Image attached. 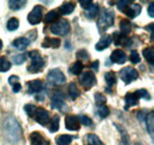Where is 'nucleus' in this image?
Listing matches in <instances>:
<instances>
[{
  "mask_svg": "<svg viewBox=\"0 0 154 145\" xmlns=\"http://www.w3.org/2000/svg\"><path fill=\"white\" fill-rule=\"evenodd\" d=\"M95 101H96L97 106H103V105H106L107 99H106V96H104L103 94L96 93V94H95Z\"/></svg>",
  "mask_w": 154,
  "mask_h": 145,
  "instance_id": "obj_38",
  "label": "nucleus"
},
{
  "mask_svg": "<svg viewBox=\"0 0 154 145\" xmlns=\"http://www.w3.org/2000/svg\"><path fill=\"white\" fill-rule=\"evenodd\" d=\"M44 88V85L40 80H32L27 82V91L30 94H35V93H40L42 89Z\"/></svg>",
  "mask_w": 154,
  "mask_h": 145,
  "instance_id": "obj_15",
  "label": "nucleus"
},
{
  "mask_svg": "<svg viewBox=\"0 0 154 145\" xmlns=\"http://www.w3.org/2000/svg\"><path fill=\"white\" fill-rule=\"evenodd\" d=\"M83 63L81 62V61H77V62H75L71 67H70V72L72 74V75H79L81 72H82V70H83Z\"/></svg>",
  "mask_w": 154,
  "mask_h": 145,
  "instance_id": "obj_30",
  "label": "nucleus"
},
{
  "mask_svg": "<svg viewBox=\"0 0 154 145\" xmlns=\"http://www.w3.org/2000/svg\"><path fill=\"white\" fill-rule=\"evenodd\" d=\"M2 49V42H1V39H0V50Z\"/></svg>",
  "mask_w": 154,
  "mask_h": 145,
  "instance_id": "obj_49",
  "label": "nucleus"
},
{
  "mask_svg": "<svg viewBox=\"0 0 154 145\" xmlns=\"http://www.w3.org/2000/svg\"><path fill=\"white\" fill-rule=\"evenodd\" d=\"M6 26H7V30L8 31H16L19 27V20L17 18H11L7 21Z\"/></svg>",
  "mask_w": 154,
  "mask_h": 145,
  "instance_id": "obj_33",
  "label": "nucleus"
},
{
  "mask_svg": "<svg viewBox=\"0 0 154 145\" xmlns=\"http://www.w3.org/2000/svg\"><path fill=\"white\" fill-rule=\"evenodd\" d=\"M143 57L151 63V64H153V61H154V49L152 47H149V48H146V49H143Z\"/></svg>",
  "mask_w": 154,
  "mask_h": 145,
  "instance_id": "obj_32",
  "label": "nucleus"
},
{
  "mask_svg": "<svg viewBox=\"0 0 154 145\" xmlns=\"http://www.w3.org/2000/svg\"><path fill=\"white\" fill-rule=\"evenodd\" d=\"M48 81L54 86H62L65 83L66 77L59 69H52L48 74Z\"/></svg>",
  "mask_w": 154,
  "mask_h": 145,
  "instance_id": "obj_5",
  "label": "nucleus"
},
{
  "mask_svg": "<svg viewBox=\"0 0 154 145\" xmlns=\"http://www.w3.org/2000/svg\"><path fill=\"white\" fill-rule=\"evenodd\" d=\"M84 143H85V145H104L101 142V139L97 137L96 134H94V133H88L85 136Z\"/></svg>",
  "mask_w": 154,
  "mask_h": 145,
  "instance_id": "obj_23",
  "label": "nucleus"
},
{
  "mask_svg": "<svg viewBox=\"0 0 154 145\" xmlns=\"http://www.w3.org/2000/svg\"><path fill=\"white\" fill-rule=\"evenodd\" d=\"M136 92H137L140 99H141V98H143V99H146V100H149V99H151L149 93L146 91V89H139V91H136Z\"/></svg>",
  "mask_w": 154,
  "mask_h": 145,
  "instance_id": "obj_42",
  "label": "nucleus"
},
{
  "mask_svg": "<svg viewBox=\"0 0 154 145\" xmlns=\"http://www.w3.org/2000/svg\"><path fill=\"white\" fill-rule=\"evenodd\" d=\"M2 128H4L5 136L13 143L19 142L23 137L21 127L14 117H6L4 123H2Z\"/></svg>",
  "mask_w": 154,
  "mask_h": 145,
  "instance_id": "obj_1",
  "label": "nucleus"
},
{
  "mask_svg": "<svg viewBox=\"0 0 154 145\" xmlns=\"http://www.w3.org/2000/svg\"><path fill=\"white\" fill-rule=\"evenodd\" d=\"M25 5H26V1H23V0H10L8 1V7L11 10H20Z\"/></svg>",
  "mask_w": 154,
  "mask_h": 145,
  "instance_id": "obj_29",
  "label": "nucleus"
},
{
  "mask_svg": "<svg viewBox=\"0 0 154 145\" xmlns=\"http://www.w3.org/2000/svg\"><path fill=\"white\" fill-rule=\"evenodd\" d=\"M112 38H113V40H114L116 45H127V43L131 42V39H128V37L120 34V32H114ZM128 47H131V43L128 44Z\"/></svg>",
  "mask_w": 154,
  "mask_h": 145,
  "instance_id": "obj_20",
  "label": "nucleus"
},
{
  "mask_svg": "<svg viewBox=\"0 0 154 145\" xmlns=\"http://www.w3.org/2000/svg\"><path fill=\"white\" fill-rule=\"evenodd\" d=\"M140 96L137 94V92H133V93H127L125 96V109H128L132 106H136L139 104Z\"/></svg>",
  "mask_w": 154,
  "mask_h": 145,
  "instance_id": "obj_10",
  "label": "nucleus"
},
{
  "mask_svg": "<svg viewBox=\"0 0 154 145\" xmlns=\"http://www.w3.org/2000/svg\"><path fill=\"white\" fill-rule=\"evenodd\" d=\"M60 39L59 38H51V37H46L43 43H42V47L43 48H55L57 49L60 47Z\"/></svg>",
  "mask_w": 154,
  "mask_h": 145,
  "instance_id": "obj_19",
  "label": "nucleus"
},
{
  "mask_svg": "<svg viewBox=\"0 0 154 145\" xmlns=\"http://www.w3.org/2000/svg\"><path fill=\"white\" fill-rule=\"evenodd\" d=\"M74 138H75V137L69 136V134H60V136H58L57 138H56V144L57 145H69L71 142H72Z\"/></svg>",
  "mask_w": 154,
  "mask_h": 145,
  "instance_id": "obj_25",
  "label": "nucleus"
},
{
  "mask_svg": "<svg viewBox=\"0 0 154 145\" xmlns=\"http://www.w3.org/2000/svg\"><path fill=\"white\" fill-rule=\"evenodd\" d=\"M112 42H113L112 36H110V35H106V36H103L100 40H98V43L95 45V49L98 50V51H102V50L107 49L108 47H110Z\"/></svg>",
  "mask_w": 154,
  "mask_h": 145,
  "instance_id": "obj_17",
  "label": "nucleus"
},
{
  "mask_svg": "<svg viewBox=\"0 0 154 145\" xmlns=\"http://www.w3.org/2000/svg\"><path fill=\"white\" fill-rule=\"evenodd\" d=\"M36 106L35 105H31V104H27V105H25L24 106V111L26 112V114L29 115V117H33V114H35V112H36Z\"/></svg>",
  "mask_w": 154,
  "mask_h": 145,
  "instance_id": "obj_39",
  "label": "nucleus"
},
{
  "mask_svg": "<svg viewBox=\"0 0 154 145\" xmlns=\"http://www.w3.org/2000/svg\"><path fill=\"white\" fill-rule=\"evenodd\" d=\"M8 83H10L12 87H13V86H16V85H18V83H20L19 77H18V76H16V75L10 76V77H8Z\"/></svg>",
  "mask_w": 154,
  "mask_h": 145,
  "instance_id": "obj_44",
  "label": "nucleus"
},
{
  "mask_svg": "<svg viewBox=\"0 0 154 145\" xmlns=\"http://www.w3.org/2000/svg\"><path fill=\"white\" fill-rule=\"evenodd\" d=\"M104 79H106V82H107V85H108L109 87H112V86H114V85H115V82H116L115 72H107V74L104 75Z\"/></svg>",
  "mask_w": 154,
  "mask_h": 145,
  "instance_id": "obj_35",
  "label": "nucleus"
},
{
  "mask_svg": "<svg viewBox=\"0 0 154 145\" xmlns=\"http://www.w3.org/2000/svg\"><path fill=\"white\" fill-rule=\"evenodd\" d=\"M129 58H131V62L133 63V64H137V63H140V61H141V58H140V55L137 51H132V54L129 56Z\"/></svg>",
  "mask_w": 154,
  "mask_h": 145,
  "instance_id": "obj_40",
  "label": "nucleus"
},
{
  "mask_svg": "<svg viewBox=\"0 0 154 145\" xmlns=\"http://www.w3.org/2000/svg\"><path fill=\"white\" fill-rule=\"evenodd\" d=\"M114 12L109 8H101L98 12V20H97V29L100 32H104L114 24Z\"/></svg>",
  "mask_w": 154,
  "mask_h": 145,
  "instance_id": "obj_2",
  "label": "nucleus"
},
{
  "mask_svg": "<svg viewBox=\"0 0 154 145\" xmlns=\"http://www.w3.org/2000/svg\"><path fill=\"white\" fill-rule=\"evenodd\" d=\"M78 120H79V124H82V125H84V126H91L93 125V120L88 117V115H81V117H78Z\"/></svg>",
  "mask_w": 154,
  "mask_h": 145,
  "instance_id": "obj_37",
  "label": "nucleus"
},
{
  "mask_svg": "<svg viewBox=\"0 0 154 145\" xmlns=\"http://www.w3.org/2000/svg\"><path fill=\"white\" fill-rule=\"evenodd\" d=\"M125 13L129 17V18H135L137 17L140 13H141V5L133 2V4H129L128 7L125 10Z\"/></svg>",
  "mask_w": 154,
  "mask_h": 145,
  "instance_id": "obj_14",
  "label": "nucleus"
},
{
  "mask_svg": "<svg viewBox=\"0 0 154 145\" xmlns=\"http://www.w3.org/2000/svg\"><path fill=\"white\" fill-rule=\"evenodd\" d=\"M97 68H98V61H95V62H94V64L91 66V69H94V70H97Z\"/></svg>",
  "mask_w": 154,
  "mask_h": 145,
  "instance_id": "obj_48",
  "label": "nucleus"
},
{
  "mask_svg": "<svg viewBox=\"0 0 154 145\" xmlns=\"http://www.w3.org/2000/svg\"><path fill=\"white\" fill-rule=\"evenodd\" d=\"M65 106V101H64V95L60 92H56L52 96V101H51V107L52 108H57L63 111V107Z\"/></svg>",
  "mask_w": 154,
  "mask_h": 145,
  "instance_id": "obj_11",
  "label": "nucleus"
},
{
  "mask_svg": "<svg viewBox=\"0 0 154 145\" xmlns=\"http://www.w3.org/2000/svg\"><path fill=\"white\" fill-rule=\"evenodd\" d=\"M148 14H149L151 18H153L154 17V4L153 2H151L149 6H148Z\"/></svg>",
  "mask_w": 154,
  "mask_h": 145,
  "instance_id": "obj_47",
  "label": "nucleus"
},
{
  "mask_svg": "<svg viewBox=\"0 0 154 145\" xmlns=\"http://www.w3.org/2000/svg\"><path fill=\"white\" fill-rule=\"evenodd\" d=\"M10 68H11V62L6 58V56H1L0 57V72H7L10 70Z\"/></svg>",
  "mask_w": 154,
  "mask_h": 145,
  "instance_id": "obj_31",
  "label": "nucleus"
},
{
  "mask_svg": "<svg viewBox=\"0 0 154 145\" xmlns=\"http://www.w3.org/2000/svg\"><path fill=\"white\" fill-rule=\"evenodd\" d=\"M77 57L78 58H82V60H88L89 58V55H88V53L85 50H79L77 53Z\"/></svg>",
  "mask_w": 154,
  "mask_h": 145,
  "instance_id": "obj_46",
  "label": "nucleus"
},
{
  "mask_svg": "<svg viewBox=\"0 0 154 145\" xmlns=\"http://www.w3.org/2000/svg\"><path fill=\"white\" fill-rule=\"evenodd\" d=\"M68 91H69V95H70V98L74 100V99H76L79 96V94H81V92L79 89L77 88L76 83H74V82H71L70 85H69V87H68Z\"/></svg>",
  "mask_w": 154,
  "mask_h": 145,
  "instance_id": "obj_28",
  "label": "nucleus"
},
{
  "mask_svg": "<svg viewBox=\"0 0 154 145\" xmlns=\"http://www.w3.org/2000/svg\"><path fill=\"white\" fill-rule=\"evenodd\" d=\"M29 56L31 57V63L27 66V72L33 74V72H39L44 67H45V61L40 56L38 50L31 51Z\"/></svg>",
  "mask_w": 154,
  "mask_h": 145,
  "instance_id": "obj_3",
  "label": "nucleus"
},
{
  "mask_svg": "<svg viewBox=\"0 0 154 145\" xmlns=\"http://www.w3.org/2000/svg\"><path fill=\"white\" fill-rule=\"evenodd\" d=\"M98 12H100V7H98V5L96 4H93L91 6H90V8H88L87 10V18L89 19H93L95 18L97 14H98Z\"/></svg>",
  "mask_w": 154,
  "mask_h": 145,
  "instance_id": "obj_27",
  "label": "nucleus"
},
{
  "mask_svg": "<svg viewBox=\"0 0 154 145\" xmlns=\"http://www.w3.org/2000/svg\"><path fill=\"white\" fill-rule=\"evenodd\" d=\"M79 126H81V124H79L78 117H76V115H68L65 118V127H66V130L78 131Z\"/></svg>",
  "mask_w": 154,
  "mask_h": 145,
  "instance_id": "obj_13",
  "label": "nucleus"
},
{
  "mask_svg": "<svg viewBox=\"0 0 154 145\" xmlns=\"http://www.w3.org/2000/svg\"><path fill=\"white\" fill-rule=\"evenodd\" d=\"M136 145H137V144H136Z\"/></svg>",
  "mask_w": 154,
  "mask_h": 145,
  "instance_id": "obj_50",
  "label": "nucleus"
},
{
  "mask_svg": "<svg viewBox=\"0 0 154 145\" xmlns=\"http://www.w3.org/2000/svg\"><path fill=\"white\" fill-rule=\"evenodd\" d=\"M30 44V39L26 37H19L13 42V47L19 49V50H25Z\"/></svg>",
  "mask_w": 154,
  "mask_h": 145,
  "instance_id": "obj_22",
  "label": "nucleus"
},
{
  "mask_svg": "<svg viewBox=\"0 0 154 145\" xmlns=\"http://www.w3.org/2000/svg\"><path fill=\"white\" fill-rule=\"evenodd\" d=\"M120 30H121V34L122 35L127 36L131 32V30H132V25H131L129 20H126V19L121 20V23H120Z\"/></svg>",
  "mask_w": 154,
  "mask_h": 145,
  "instance_id": "obj_26",
  "label": "nucleus"
},
{
  "mask_svg": "<svg viewBox=\"0 0 154 145\" xmlns=\"http://www.w3.org/2000/svg\"><path fill=\"white\" fill-rule=\"evenodd\" d=\"M58 128H59V117H58L57 114H55L52 120H51V124L49 126V130H50V132L54 133V132H57Z\"/></svg>",
  "mask_w": 154,
  "mask_h": 145,
  "instance_id": "obj_34",
  "label": "nucleus"
},
{
  "mask_svg": "<svg viewBox=\"0 0 154 145\" xmlns=\"http://www.w3.org/2000/svg\"><path fill=\"white\" fill-rule=\"evenodd\" d=\"M120 77H121V80H122L126 85H128V83L133 82L134 80H136V79L139 77V72H137V70L134 69V68L126 67V68H123V69L120 70Z\"/></svg>",
  "mask_w": 154,
  "mask_h": 145,
  "instance_id": "obj_7",
  "label": "nucleus"
},
{
  "mask_svg": "<svg viewBox=\"0 0 154 145\" xmlns=\"http://www.w3.org/2000/svg\"><path fill=\"white\" fill-rule=\"evenodd\" d=\"M43 14H44V8L43 6H35V8L29 13L27 16V20L30 24L32 25H36V24H39L43 19Z\"/></svg>",
  "mask_w": 154,
  "mask_h": 145,
  "instance_id": "obj_8",
  "label": "nucleus"
},
{
  "mask_svg": "<svg viewBox=\"0 0 154 145\" xmlns=\"http://www.w3.org/2000/svg\"><path fill=\"white\" fill-rule=\"evenodd\" d=\"M79 4H81V6H82L83 8L88 10V8H90V6L93 5V1H90V0H81Z\"/></svg>",
  "mask_w": 154,
  "mask_h": 145,
  "instance_id": "obj_45",
  "label": "nucleus"
},
{
  "mask_svg": "<svg viewBox=\"0 0 154 145\" xmlns=\"http://www.w3.org/2000/svg\"><path fill=\"white\" fill-rule=\"evenodd\" d=\"M110 60H112V62H114V63H117V64H122V63H125L126 61H127V55L125 54L122 50H114L112 55H110Z\"/></svg>",
  "mask_w": 154,
  "mask_h": 145,
  "instance_id": "obj_16",
  "label": "nucleus"
},
{
  "mask_svg": "<svg viewBox=\"0 0 154 145\" xmlns=\"http://www.w3.org/2000/svg\"><path fill=\"white\" fill-rule=\"evenodd\" d=\"M110 113V109L108 108L106 105L103 106H98V109H97V114L101 117V118H107Z\"/></svg>",
  "mask_w": 154,
  "mask_h": 145,
  "instance_id": "obj_36",
  "label": "nucleus"
},
{
  "mask_svg": "<svg viewBox=\"0 0 154 145\" xmlns=\"http://www.w3.org/2000/svg\"><path fill=\"white\" fill-rule=\"evenodd\" d=\"M131 2L128 1V0H126V1H119L117 2V7H119V10L120 11H122V12H125V10L128 7V5H129Z\"/></svg>",
  "mask_w": 154,
  "mask_h": 145,
  "instance_id": "obj_43",
  "label": "nucleus"
},
{
  "mask_svg": "<svg viewBox=\"0 0 154 145\" xmlns=\"http://www.w3.org/2000/svg\"><path fill=\"white\" fill-rule=\"evenodd\" d=\"M59 16H60L59 10H52V11L48 12V14H45L44 21L48 23V24H54L57 20H59Z\"/></svg>",
  "mask_w": 154,
  "mask_h": 145,
  "instance_id": "obj_21",
  "label": "nucleus"
},
{
  "mask_svg": "<svg viewBox=\"0 0 154 145\" xmlns=\"http://www.w3.org/2000/svg\"><path fill=\"white\" fill-rule=\"evenodd\" d=\"M50 31L55 35L65 36L70 32V23L66 19H59L50 26Z\"/></svg>",
  "mask_w": 154,
  "mask_h": 145,
  "instance_id": "obj_4",
  "label": "nucleus"
},
{
  "mask_svg": "<svg viewBox=\"0 0 154 145\" xmlns=\"http://www.w3.org/2000/svg\"><path fill=\"white\" fill-rule=\"evenodd\" d=\"M33 118H35V120H36L38 124L45 126V125L49 123V120H50V114H49V112H48L46 109L39 107V108H36V112H35V114H33Z\"/></svg>",
  "mask_w": 154,
  "mask_h": 145,
  "instance_id": "obj_9",
  "label": "nucleus"
},
{
  "mask_svg": "<svg viewBox=\"0 0 154 145\" xmlns=\"http://www.w3.org/2000/svg\"><path fill=\"white\" fill-rule=\"evenodd\" d=\"M76 5L75 2H70V1H66V2H63L62 6L59 7V12H62L63 14H70L74 12Z\"/></svg>",
  "mask_w": 154,
  "mask_h": 145,
  "instance_id": "obj_24",
  "label": "nucleus"
},
{
  "mask_svg": "<svg viewBox=\"0 0 154 145\" xmlns=\"http://www.w3.org/2000/svg\"><path fill=\"white\" fill-rule=\"evenodd\" d=\"M25 60H26V55L25 54L13 56V61H14V63H17V64H21L23 62H25Z\"/></svg>",
  "mask_w": 154,
  "mask_h": 145,
  "instance_id": "obj_41",
  "label": "nucleus"
},
{
  "mask_svg": "<svg viewBox=\"0 0 154 145\" xmlns=\"http://www.w3.org/2000/svg\"><path fill=\"white\" fill-rule=\"evenodd\" d=\"M30 140L32 145H50V142L40 132H32L30 134Z\"/></svg>",
  "mask_w": 154,
  "mask_h": 145,
  "instance_id": "obj_12",
  "label": "nucleus"
},
{
  "mask_svg": "<svg viewBox=\"0 0 154 145\" xmlns=\"http://www.w3.org/2000/svg\"><path fill=\"white\" fill-rule=\"evenodd\" d=\"M145 120H146V126H147V131L151 136V138L154 137V112L153 111H149L146 117H145Z\"/></svg>",
  "mask_w": 154,
  "mask_h": 145,
  "instance_id": "obj_18",
  "label": "nucleus"
},
{
  "mask_svg": "<svg viewBox=\"0 0 154 145\" xmlns=\"http://www.w3.org/2000/svg\"><path fill=\"white\" fill-rule=\"evenodd\" d=\"M79 83L82 85L83 88L90 89L96 85V76L93 72H84L79 76Z\"/></svg>",
  "mask_w": 154,
  "mask_h": 145,
  "instance_id": "obj_6",
  "label": "nucleus"
}]
</instances>
